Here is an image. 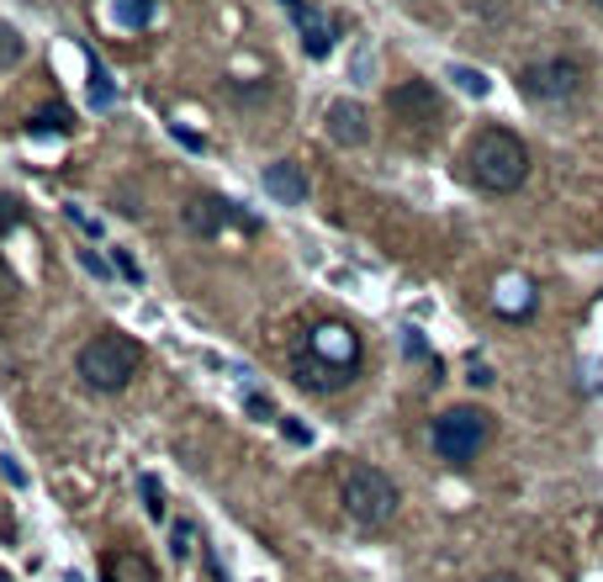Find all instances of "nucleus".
I'll return each instance as SVG.
<instances>
[{
	"instance_id": "nucleus-32",
	"label": "nucleus",
	"mask_w": 603,
	"mask_h": 582,
	"mask_svg": "<svg viewBox=\"0 0 603 582\" xmlns=\"http://www.w3.org/2000/svg\"><path fill=\"white\" fill-rule=\"evenodd\" d=\"M0 582H11V578H5V572H0Z\"/></svg>"
},
{
	"instance_id": "nucleus-17",
	"label": "nucleus",
	"mask_w": 603,
	"mask_h": 582,
	"mask_svg": "<svg viewBox=\"0 0 603 582\" xmlns=\"http://www.w3.org/2000/svg\"><path fill=\"white\" fill-rule=\"evenodd\" d=\"M450 80H455L466 96H477V101H482L487 90H492V80H487L482 69H471V64H455V69H450Z\"/></svg>"
},
{
	"instance_id": "nucleus-6",
	"label": "nucleus",
	"mask_w": 603,
	"mask_h": 582,
	"mask_svg": "<svg viewBox=\"0 0 603 582\" xmlns=\"http://www.w3.org/2000/svg\"><path fill=\"white\" fill-rule=\"evenodd\" d=\"M519 90L530 96V101H572L577 90H582V64L577 58H535V64H524L519 69Z\"/></svg>"
},
{
	"instance_id": "nucleus-14",
	"label": "nucleus",
	"mask_w": 603,
	"mask_h": 582,
	"mask_svg": "<svg viewBox=\"0 0 603 582\" xmlns=\"http://www.w3.org/2000/svg\"><path fill=\"white\" fill-rule=\"evenodd\" d=\"M492 307L503 312V318H530V307H535V291H530V281H503V291L492 296Z\"/></svg>"
},
{
	"instance_id": "nucleus-15",
	"label": "nucleus",
	"mask_w": 603,
	"mask_h": 582,
	"mask_svg": "<svg viewBox=\"0 0 603 582\" xmlns=\"http://www.w3.org/2000/svg\"><path fill=\"white\" fill-rule=\"evenodd\" d=\"M85 69H90V107H96V112H112V107H117V90H112L106 64L90 54V58H85Z\"/></svg>"
},
{
	"instance_id": "nucleus-30",
	"label": "nucleus",
	"mask_w": 603,
	"mask_h": 582,
	"mask_svg": "<svg viewBox=\"0 0 603 582\" xmlns=\"http://www.w3.org/2000/svg\"><path fill=\"white\" fill-rule=\"evenodd\" d=\"M403 349H408V355H429V345L419 339V329H408V334H403Z\"/></svg>"
},
{
	"instance_id": "nucleus-21",
	"label": "nucleus",
	"mask_w": 603,
	"mask_h": 582,
	"mask_svg": "<svg viewBox=\"0 0 603 582\" xmlns=\"http://www.w3.org/2000/svg\"><path fill=\"white\" fill-rule=\"evenodd\" d=\"M16 223H21V201L16 196H0V233H11Z\"/></svg>"
},
{
	"instance_id": "nucleus-16",
	"label": "nucleus",
	"mask_w": 603,
	"mask_h": 582,
	"mask_svg": "<svg viewBox=\"0 0 603 582\" xmlns=\"http://www.w3.org/2000/svg\"><path fill=\"white\" fill-rule=\"evenodd\" d=\"M27 133L32 138H59V133H74V116L64 107H43L38 116H27Z\"/></svg>"
},
{
	"instance_id": "nucleus-19",
	"label": "nucleus",
	"mask_w": 603,
	"mask_h": 582,
	"mask_svg": "<svg viewBox=\"0 0 603 582\" xmlns=\"http://www.w3.org/2000/svg\"><path fill=\"white\" fill-rule=\"evenodd\" d=\"M11 64H21V32L0 21V69H11Z\"/></svg>"
},
{
	"instance_id": "nucleus-13",
	"label": "nucleus",
	"mask_w": 603,
	"mask_h": 582,
	"mask_svg": "<svg viewBox=\"0 0 603 582\" xmlns=\"http://www.w3.org/2000/svg\"><path fill=\"white\" fill-rule=\"evenodd\" d=\"M106 21L122 27V32H143L154 21V0H112L106 5Z\"/></svg>"
},
{
	"instance_id": "nucleus-4",
	"label": "nucleus",
	"mask_w": 603,
	"mask_h": 582,
	"mask_svg": "<svg viewBox=\"0 0 603 582\" xmlns=\"http://www.w3.org/2000/svg\"><path fill=\"white\" fill-rule=\"evenodd\" d=\"M487 440H492V418H487L482 407H445L434 424H429V445H434V456L450 466H471L477 456L487 450Z\"/></svg>"
},
{
	"instance_id": "nucleus-24",
	"label": "nucleus",
	"mask_w": 603,
	"mask_h": 582,
	"mask_svg": "<svg viewBox=\"0 0 603 582\" xmlns=\"http://www.w3.org/2000/svg\"><path fill=\"white\" fill-rule=\"evenodd\" d=\"M80 265H85V270H90V276H101V281H106V276H112V265H106V260H101V254H96V249H80Z\"/></svg>"
},
{
	"instance_id": "nucleus-18",
	"label": "nucleus",
	"mask_w": 603,
	"mask_h": 582,
	"mask_svg": "<svg viewBox=\"0 0 603 582\" xmlns=\"http://www.w3.org/2000/svg\"><path fill=\"white\" fill-rule=\"evenodd\" d=\"M138 492H143V509H149V519H165V487H159L154 476H138Z\"/></svg>"
},
{
	"instance_id": "nucleus-33",
	"label": "nucleus",
	"mask_w": 603,
	"mask_h": 582,
	"mask_svg": "<svg viewBox=\"0 0 603 582\" xmlns=\"http://www.w3.org/2000/svg\"><path fill=\"white\" fill-rule=\"evenodd\" d=\"M593 5H599V11H603V0H593Z\"/></svg>"
},
{
	"instance_id": "nucleus-7",
	"label": "nucleus",
	"mask_w": 603,
	"mask_h": 582,
	"mask_svg": "<svg viewBox=\"0 0 603 582\" xmlns=\"http://www.w3.org/2000/svg\"><path fill=\"white\" fill-rule=\"evenodd\" d=\"M386 107H392L397 122H408V127H439V122H445V101H439V90H434L429 80H403V85H392Z\"/></svg>"
},
{
	"instance_id": "nucleus-22",
	"label": "nucleus",
	"mask_w": 603,
	"mask_h": 582,
	"mask_svg": "<svg viewBox=\"0 0 603 582\" xmlns=\"http://www.w3.org/2000/svg\"><path fill=\"white\" fill-rule=\"evenodd\" d=\"M64 218H69V223H74V228H80V233H90V238H96V233H101V223H96V218H90V212H80V207H74V201H69V207H64Z\"/></svg>"
},
{
	"instance_id": "nucleus-26",
	"label": "nucleus",
	"mask_w": 603,
	"mask_h": 582,
	"mask_svg": "<svg viewBox=\"0 0 603 582\" xmlns=\"http://www.w3.org/2000/svg\"><path fill=\"white\" fill-rule=\"evenodd\" d=\"M243 407H249L254 418H276V407H270V398H265V392H249V398H243Z\"/></svg>"
},
{
	"instance_id": "nucleus-11",
	"label": "nucleus",
	"mask_w": 603,
	"mask_h": 582,
	"mask_svg": "<svg viewBox=\"0 0 603 582\" xmlns=\"http://www.w3.org/2000/svg\"><path fill=\"white\" fill-rule=\"evenodd\" d=\"M292 21H297V38H302V48H307L312 58H323L328 48H334V21H328L323 11H312L307 0L292 5Z\"/></svg>"
},
{
	"instance_id": "nucleus-20",
	"label": "nucleus",
	"mask_w": 603,
	"mask_h": 582,
	"mask_svg": "<svg viewBox=\"0 0 603 582\" xmlns=\"http://www.w3.org/2000/svg\"><path fill=\"white\" fill-rule=\"evenodd\" d=\"M112 270H117L122 281H132V287H138V281H143V270H138V260H132V254H127V249H112Z\"/></svg>"
},
{
	"instance_id": "nucleus-10",
	"label": "nucleus",
	"mask_w": 603,
	"mask_h": 582,
	"mask_svg": "<svg viewBox=\"0 0 603 582\" xmlns=\"http://www.w3.org/2000/svg\"><path fill=\"white\" fill-rule=\"evenodd\" d=\"M265 191H270V201H281V207H302V201H307V175H302V165H292V159H276V165H265Z\"/></svg>"
},
{
	"instance_id": "nucleus-25",
	"label": "nucleus",
	"mask_w": 603,
	"mask_h": 582,
	"mask_svg": "<svg viewBox=\"0 0 603 582\" xmlns=\"http://www.w3.org/2000/svg\"><path fill=\"white\" fill-rule=\"evenodd\" d=\"M170 133L181 138V143H185V149H191V154H201V149H207V138H196V133H191L185 122H170Z\"/></svg>"
},
{
	"instance_id": "nucleus-28",
	"label": "nucleus",
	"mask_w": 603,
	"mask_h": 582,
	"mask_svg": "<svg viewBox=\"0 0 603 582\" xmlns=\"http://www.w3.org/2000/svg\"><path fill=\"white\" fill-rule=\"evenodd\" d=\"M170 551H175V561L191 556V524H175V545H170Z\"/></svg>"
},
{
	"instance_id": "nucleus-1",
	"label": "nucleus",
	"mask_w": 603,
	"mask_h": 582,
	"mask_svg": "<svg viewBox=\"0 0 603 582\" xmlns=\"http://www.w3.org/2000/svg\"><path fill=\"white\" fill-rule=\"evenodd\" d=\"M292 371H297V387H307V392H339L361 371V339L344 323H318L302 339Z\"/></svg>"
},
{
	"instance_id": "nucleus-29",
	"label": "nucleus",
	"mask_w": 603,
	"mask_h": 582,
	"mask_svg": "<svg viewBox=\"0 0 603 582\" xmlns=\"http://www.w3.org/2000/svg\"><path fill=\"white\" fill-rule=\"evenodd\" d=\"M471 387H492V371H487L482 360H471V376H466Z\"/></svg>"
},
{
	"instance_id": "nucleus-8",
	"label": "nucleus",
	"mask_w": 603,
	"mask_h": 582,
	"mask_svg": "<svg viewBox=\"0 0 603 582\" xmlns=\"http://www.w3.org/2000/svg\"><path fill=\"white\" fill-rule=\"evenodd\" d=\"M323 127H328V138H334L339 149H361V143H370V116H365L361 101H328Z\"/></svg>"
},
{
	"instance_id": "nucleus-12",
	"label": "nucleus",
	"mask_w": 603,
	"mask_h": 582,
	"mask_svg": "<svg viewBox=\"0 0 603 582\" xmlns=\"http://www.w3.org/2000/svg\"><path fill=\"white\" fill-rule=\"evenodd\" d=\"M101 582H159L154 561L143 551H106L101 556Z\"/></svg>"
},
{
	"instance_id": "nucleus-2",
	"label": "nucleus",
	"mask_w": 603,
	"mask_h": 582,
	"mask_svg": "<svg viewBox=\"0 0 603 582\" xmlns=\"http://www.w3.org/2000/svg\"><path fill=\"white\" fill-rule=\"evenodd\" d=\"M466 175H471V185L487 191V196L519 191L530 180V149H524V138L508 133V127H482L471 138V149H466Z\"/></svg>"
},
{
	"instance_id": "nucleus-9",
	"label": "nucleus",
	"mask_w": 603,
	"mask_h": 582,
	"mask_svg": "<svg viewBox=\"0 0 603 582\" xmlns=\"http://www.w3.org/2000/svg\"><path fill=\"white\" fill-rule=\"evenodd\" d=\"M243 223V228H259L249 212H239V207H228V201H217V196H196L191 207H185V228L191 233H201V238H217L223 233V223Z\"/></svg>"
},
{
	"instance_id": "nucleus-23",
	"label": "nucleus",
	"mask_w": 603,
	"mask_h": 582,
	"mask_svg": "<svg viewBox=\"0 0 603 582\" xmlns=\"http://www.w3.org/2000/svg\"><path fill=\"white\" fill-rule=\"evenodd\" d=\"M0 476H5L11 487H27V471H21V461H16V456H0Z\"/></svg>"
},
{
	"instance_id": "nucleus-5",
	"label": "nucleus",
	"mask_w": 603,
	"mask_h": 582,
	"mask_svg": "<svg viewBox=\"0 0 603 582\" xmlns=\"http://www.w3.org/2000/svg\"><path fill=\"white\" fill-rule=\"evenodd\" d=\"M339 503H344V514L365 529H381V524L397 514V482L386 476V471H376V466H350L344 471V487H339Z\"/></svg>"
},
{
	"instance_id": "nucleus-31",
	"label": "nucleus",
	"mask_w": 603,
	"mask_h": 582,
	"mask_svg": "<svg viewBox=\"0 0 603 582\" xmlns=\"http://www.w3.org/2000/svg\"><path fill=\"white\" fill-rule=\"evenodd\" d=\"M482 582H519L514 572H492V578H482Z\"/></svg>"
},
{
	"instance_id": "nucleus-27",
	"label": "nucleus",
	"mask_w": 603,
	"mask_h": 582,
	"mask_svg": "<svg viewBox=\"0 0 603 582\" xmlns=\"http://www.w3.org/2000/svg\"><path fill=\"white\" fill-rule=\"evenodd\" d=\"M281 434L292 440V445H307L312 434H307V424H297V418H281Z\"/></svg>"
},
{
	"instance_id": "nucleus-3",
	"label": "nucleus",
	"mask_w": 603,
	"mask_h": 582,
	"mask_svg": "<svg viewBox=\"0 0 603 582\" xmlns=\"http://www.w3.org/2000/svg\"><path fill=\"white\" fill-rule=\"evenodd\" d=\"M138 360H143V349L132 345L127 334H96V339L80 345L74 371H80V381L90 392H122L138 376Z\"/></svg>"
}]
</instances>
